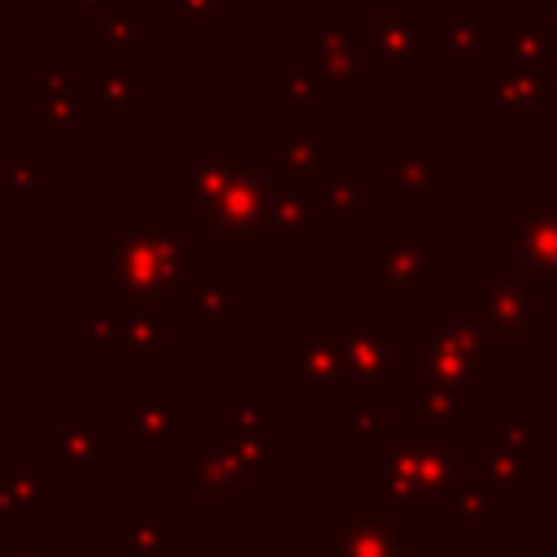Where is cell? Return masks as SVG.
Wrapping results in <instances>:
<instances>
[{
  "mask_svg": "<svg viewBox=\"0 0 557 557\" xmlns=\"http://www.w3.org/2000/svg\"><path fill=\"white\" fill-rule=\"evenodd\" d=\"M196 226H165L135 205L131 226L91 231V283L113 300H174L191 274Z\"/></svg>",
  "mask_w": 557,
  "mask_h": 557,
  "instance_id": "obj_1",
  "label": "cell"
},
{
  "mask_svg": "<svg viewBox=\"0 0 557 557\" xmlns=\"http://www.w3.org/2000/svg\"><path fill=\"white\" fill-rule=\"evenodd\" d=\"M392 383L409 387H483L492 379V335L470 305H431L422 326H387Z\"/></svg>",
  "mask_w": 557,
  "mask_h": 557,
  "instance_id": "obj_2",
  "label": "cell"
},
{
  "mask_svg": "<svg viewBox=\"0 0 557 557\" xmlns=\"http://www.w3.org/2000/svg\"><path fill=\"white\" fill-rule=\"evenodd\" d=\"M548 278L522 265H474L470 270V309L487 326L492 344L544 348L553 335V300Z\"/></svg>",
  "mask_w": 557,
  "mask_h": 557,
  "instance_id": "obj_3",
  "label": "cell"
},
{
  "mask_svg": "<svg viewBox=\"0 0 557 557\" xmlns=\"http://www.w3.org/2000/svg\"><path fill=\"white\" fill-rule=\"evenodd\" d=\"M466 448H453L440 426H392L374 440V483L383 496H444V487L461 483Z\"/></svg>",
  "mask_w": 557,
  "mask_h": 557,
  "instance_id": "obj_4",
  "label": "cell"
},
{
  "mask_svg": "<svg viewBox=\"0 0 557 557\" xmlns=\"http://www.w3.org/2000/svg\"><path fill=\"white\" fill-rule=\"evenodd\" d=\"M309 70L335 91H366L374 83V44L370 30L352 22V9H313L309 13Z\"/></svg>",
  "mask_w": 557,
  "mask_h": 557,
  "instance_id": "obj_5",
  "label": "cell"
},
{
  "mask_svg": "<svg viewBox=\"0 0 557 557\" xmlns=\"http://www.w3.org/2000/svg\"><path fill=\"white\" fill-rule=\"evenodd\" d=\"M370 274L383 287V296L392 300V309H409V300L426 287V278L435 270L453 265V248L435 244V235L426 226H396L383 244L370 248Z\"/></svg>",
  "mask_w": 557,
  "mask_h": 557,
  "instance_id": "obj_6",
  "label": "cell"
},
{
  "mask_svg": "<svg viewBox=\"0 0 557 557\" xmlns=\"http://www.w3.org/2000/svg\"><path fill=\"white\" fill-rule=\"evenodd\" d=\"M292 379L318 405L366 400L348 370V326H296L292 331Z\"/></svg>",
  "mask_w": 557,
  "mask_h": 557,
  "instance_id": "obj_7",
  "label": "cell"
},
{
  "mask_svg": "<svg viewBox=\"0 0 557 557\" xmlns=\"http://www.w3.org/2000/svg\"><path fill=\"white\" fill-rule=\"evenodd\" d=\"M270 152H274V183L300 187L313 200H322L335 165V135L331 126H270Z\"/></svg>",
  "mask_w": 557,
  "mask_h": 557,
  "instance_id": "obj_8",
  "label": "cell"
},
{
  "mask_svg": "<svg viewBox=\"0 0 557 557\" xmlns=\"http://www.w3.org/2000/svg\"><path fill=\"white\" fill-rule=\"evenodd\" d=\"M252 170V148H174L170 152V200L178 209H200Z\"/></svg>",
  "mask_w": 557,
  "mask_h": 557,
  "instance_id": "obj_9",
  "label": "cell"
},
{
  "mask_svg": "<svg viewBox=\"0 0 557 557\" xmlns=\"http://www.w3.org/2000/svg\"><path fill=\"white\" fill-rule=\"evenodd\" d=\"M379 70H426L440 52V26L426 9H370L366 17Z\"/></svg>",
  "mask_w": 557,
  "mask_h": 557,
  "instance_id": "obj_10",
  "label": "cell"
},
{
  "mask_svg": "<svg viewBox=\"0 0 557 557\" xmlns=\"http://www.w3.org/2000/svg\"><path fill=\"white\" fill-rule=\"evenodd\" d=\"M265 187H270V174H257V165H252L226 191H218L213 200H205L200 209H191V226L213 248L252 244L257 222H261V205H265Z\"/></svg>",
  "mask_w": 557,
  "mask_h": 557,
  "instance_id": "obj_11",
  "label": "cell"
},
{
  "mask_svg": "<svg viewBox=\"0 0 557 557\" xmlns=\"http://www.w3.org/2000/svg\"><path fill=\"white\" fill-rule=\"evenodd\" d=\"M117 305V366H170L174 361V300H113Z\"/></svg>",
  "mask_w": 557,
  "mask_h": 557,
  "instance_id": "obj_12",
  "label": "cell"
},
{
  "mask_svg": "<svg viewBox=\"0 0 557 557\" xmlns=\"http://www.w3.org/2000/svg\"><path fill=\"white\" fill-rule=\"evenodd\" d=\"M513 265L557 283V200L548 187H531L522 205L509 209Z\"/></svg>",
  "mask_w": 557,
  "mask_h": 557,
  "instance_id": "obj_13",
  "label": "cell"
},
{
  "mask_svg": "<svg viewBox=\"0 0 557 557\" xmlns=\"http://www.w3.org/2000/svg\"><path fill=\"white\" fill-rule=\"evenodd\" d=\"M540 104H548V70L492 65V78H487V122L496 131H527Z\"/></svg>",
  "mask_w": 557,
  "mask_h": 557,
  "instance_id": "obj_14",
  "label": "cell"
},
{
  "mask_svg": "<svg viewBox=\"0 0 557 557\" xmlns=\"http://www.w3.org/2000/svg\"><path fill=\"white\" fill-rule=\"evenodd\" d=\"M313 213H318V200L309 191L270 178L252 248H309L313 244Z\"/></svg>",
  "mask_w": 557,
  "mask_h": 557,
  "instance_id": "obj_15",
  "label": "cell"
},
{
  "mask_svg": "<svg viewBox=\"0 0 557 557\" xmlns=\"http://www.w3.org/2000/svg\"><path fill=\"white\" fill-rule=\"evenodd\" d=\"M553 39H557V26H553V17H548L544 9H509L505 26L492 30L487 70H492V65H531V70H548Z\"/></svg>",
  "mask_w": 557,
  "mask_h": 557,
  "instance_id": "obj_16",
  "label": "cell"
},
{
  "mask_svg": "<svg viewBox=\"0 0 557 557\" xmlns=\"http://www.w3.org/2000/svg\"><path fill=\"white\" fill-rule=\"evenodd\" d=\"M117 422H126L139 444H183V440H191V409L174 405L170 387H139L131 396V405H117Z\"/></svg>",
  "mask_w": 557,
  "mask_h": 557,
  "instance_id": "obj_17",
  "label": "cell"
},
{
  "mask_svg": "<svg viewBox=\"0 0 557 557\" xmlns=\"http://www.w3.org/2000/svg\"><path fill=\"white\" fill-rule=\"evenodd\" d=\"M453 187V170L440 165L426 148H400L387 161V205L392 209H426L435 191Z\"/></svg>",
  "mask_w": 557,
  "mask_h": 557,
  "instance_id": "obj_18",
  "label": "cell"
},
{
  "mask_svg": "<svg viewBox=\"0 0 557 557\" xmlns=\"http://www.w3.org/2000/svg\"><path fill=\"white\" fill-rule=\"evenodd\" d=\"M348 370L361 396H370V387L392 383V339L387 326H374V309L357 305L348 313Z\"/></svg>",
  "mask_w": 557,
  "mask_h": 557,
  "instance_id": "obj_19",
  "label": "cell"
},
{
  "mask_svg": "<svg viewBox=\"0 0 557 557\" xmlns=\"http://www.w3.org/2000/svg\"><path fill=\"white\" fill-rule=\"evenodd\" d=\"M191 292V322L200 331H226L235 322V270L231 265H191L187 274Z\"/></svg>",
  "mask_w": 557,
  "mask_h": 557,
  "instance_id": "obj_20",
  "label": "cell"
},
{
  "mask_svg": "<svg viewBox=\"0 0 557 557\" xmlns=\"http://www.w3.org/2000/svg\"><path fill=\"white\" fill-rule=\"evenodd\" d=\"M113 457V431L91 422V409H74L70 422L57 431V461L70 479H87L91 466Z\"/></svg>",
  "mask_w": 557,
  "mask_h": 557,
  "instance_id": "obj_21",
  "label": "cell"
},
{
  "mask_svg": "<svg viewBox=\"0 0 557 557\" xmlns=\"http://www.w3.org/2000/svg\"><path fill=\"white\" fill-rule=\"evenodd\" d=\"M492 9H466L453 13L435 35H440V52L448 57L453 70H487L492 57Z\"/></svg>",
  "mask_w": 557,
  "mask_h": 557,
  "instance_id": "obj_22",
  "label": "cell"
},
{
  "mask_svg": "<svg viewBox=\"0 0 557 557\" xmlns=\"http://www.w3.org/2000/svg\"><path fill=\"white\" fill-rule=\"evenodd\" d=\"M100 109H152L157 104V74L152 65H100L87 83Z\"/></svg>",
  "mask_w": 557,
  "mask_h": 557,
  "instance_id": "obj_23",
  "label": "cell"
},
{
  "mask_svg": "<svg viewBox=\"0 0 557 557\" xmlns=\"http://www.w3.org/2000/svg\"><path fill=\"white\" fill-rule=\"evenodd\" d=\"M335 104V87L326 78H318L313 70H296V65H274L270 70V109L292 113V109H309L322 113Z\"/></svg>",
  "mask_w": 557,
  "mask_h": 557,
  "instance_id": "obj_24",
  "label": "cell"
},
{
  "mask_svg": "<svg viewBox=\"0 0 557 557\" xmlns=\"http://www.w3.org/2000/svg\"><path fill=\"white\" fill-rule=\"evenodd\" d=\"M157 44L152 9H109L104 22L91 30L96 52H148Z\"/></svg>",
  "mask_w": 557,
  "mask_h": 557,
  "instance_id": "obj_25",
  "label": "cell"
},
{
  "mask_svg": "<svg viewBox=\"0 0 557 557\" xmlns=\"http://www.w3.org/2000/svg\"><path fill=\"white\" fill-rule=\"evenodd\" d=\"M370 200H374V170L370 165H352L344 174H331L318 209H326L335 231H348L357 222V213L370 209Z\"/></svg>",
  "mask_w": 557,
  "mask_h": 557,
  "instance_id": "obj_26",
  "label": "cell"
},
{
  "mask_svg": "<svg viewBox=\"0 0 557 557\" xmlns=\"http://www.w3.org/2000/svg\"><path fill=\"white\" fill-rule=\"evenodd\" d=\"M35 100H39L35 117H39L44 131H61V126L65 131H91L96 126V113H100V104L91 100V91L83 83L61 87V91H39Z\"/></svg>",
  "mask_w": 557,
  "mask_h": 557,
  "instance_id": "obj_27",
  "label": "cell"
},
{
  "mask_svg": "<svg viewBox=\"0 0 557 557\" xmlns=\"http://www.w3.org/2000/svg\"><path fill=\"white\" fill-rule=\"evenodd\" d=\"M474 405H470V387H418V400H413V413L409 422L413 426H461L470 422Z\"/></svg>",
  "mask_w": 557,
  "mask_h": 557,
  "instance_id": "obj_28",
  "label": "cell"
},
{
  "mask_svg": "<svg viewBox=\"0 0 557 557\" xmlns=\"http://www.w3.org/2000/svg\"><path fill=\"white\" fill-rule=\"evenodd\" d=\"M57 187V170L39 165L35 148H9V209H30L39 200V191Z\"/></svg>",
  "mask_w": 557,
  "mask_h": 557,
  "instance_id": "obj_29",
  "label": "cell"
},
{
  "mask_svg": "<svg viewBox=\"0 0 557 557\" xmlns=\"http://www.w3.org/2000/svg\"><path fill=\"white\" fill-rule=\"evenodd\" d=\"M70 335L78 348H113L117 339V305H78L70 313Z\"/></svg>",
  "mask_w": 557,
  "mask_h": 557,
  "instance_id": "obj_30",
  "label": "cell"
},
{
  "mask_svg": "<svg viewBox=\"0 0 557 557\" xmlns=\"http://www.w3.org/2000/svg\"><path fill=\"white\" fill-rule=\"evenodd\" d=\"M235 0H170V26L174 30H209L222 13H231Z\"/></svg>",
  "mask_w": 557,
  "mask_h": 557,
  "instance_id": "obj_31",
  "label": "cell"
},
{
  "mask_svg": "<svg viewBox=\"0 0 557 557\" xmlns=\"http://www.w3.org/2000/svg\"><path fill=\"white\" fill-rule=\"evenodd\" d=\"M52 9H61L74 30H87L91 35L104 22V13L117 9V0H52Z\"/></svg>",
  "mask_w": 557,
  "mask_h": 557,
  "instance_id": "obj_32",
  "label": "cell"
},
{
  "mask_svg": "<svg viewBox=\"0 0 557 557\" xmlns=\"http://www.w3.org/2000/svg\"><path fill=\"white\" fill-rule=\"evenodd\" d=\"M352 409H357V418H352V431H357V435L379 440L383 431H392V413H387L383 405H366V400H361V405H352Z\"/></svg>",
  "mask_w": 557,
  "mask_h": 557,
  "instance_id": "obj_33",
  "label": "cell"
},
{
  "mask_svg": "<svg viewBox=\"0 0 557 557\" xmlns=\"http://www.w3.org/2000/svg\"><path fill=\"white\" fill-rule=\"evenodd\" d=\"M74 83H78V74L70 65H39L35 70V96L39 91H61V87H74Z\"/></svg>",
  "mask_w": 557,
  "mask_h": 557,
  "instance_id": "obj_34",
  "label": "cell"
},
{
  "mask_svg": "<svg viewBox=\"0 0 557 557\" xmlns=\"http://www.w3.org/2000/svg\"><path fill=\"white\" fill-rule=\"evenodd\" d=\"M548 126L557 131V39H553V57H548Z\"/></svg>",
  "mask_w": 557,
  "mask_h": 557,
  "instance_id": "obj_35",
  "label": "cell"
},
{
  "mask_svg": "<svg viewBox=\"0 0 557 557\" xmlns=\"http://www.w3.org/2000/svg\"><path fill=\"white\" fill-rule=\"evenodd\" d=\"M13 78H17V52L0 44V91H9V87H13Z\"/></svg>",
  "mask_w": 557,
  "mask_h": 557,
  "instance_id": "obj_36",
  "label": "cell"
},
{
  "mask_svg": "<svg viewBox=\"0 0 557 557\" xmlns=\"http://www.w3.org/2000/svg\"><path fill=\"white\" fill-rule=\"evenodd\" d=\"M0 209H9V148H0Z\"/></svg>",
  "mask_w": 557,
  "mask_h": 557,
  "instance_id": "obj_37",
  "label": "cell"
},
{
  "mask_svg": "<svg viewBox=\"0 0 557 557\" xmlns=\"http://www.w3.org/2000/svg\"><path fill=\"white\" fill-rule=\"evenodd\" d=\"M548 396H553V405H557V348H553V357H548Z\"/></svg>",
  "mask_w": 557,
  "mask_h": 557,
  "instance_id": "obj_38",
  "label": "cell"
},
{
  "mask_svg": "<svg viewBox=\"0 0 557 557\" xmlns=\"http://www.w3.org/2000/svg\"><path fill=\"white\" fill-rule=\"evenodd\" d=\"M292 4H296V0H270V9H274V13H287Z\"/></svg>",
  "mask_w": 557,
  "mask_h": 557,
  "instance_id": "obj_39",
  "label": "cell"
},
{
  "mask_svg": "<svg viewBox=\"0 0 557 557\" xmlns=\"http://www.w3.org/2000/svg\"><path fill=\"white\" fill-rule=\"evenodd\" d=\"M544 13L553 17V26H557V0H544Z\"/></svg>",
  "mask_w": 557,
  "mask_h": 557,
  "instance_id": "obj_40",
  "label": "cell"
}]
</instances>
